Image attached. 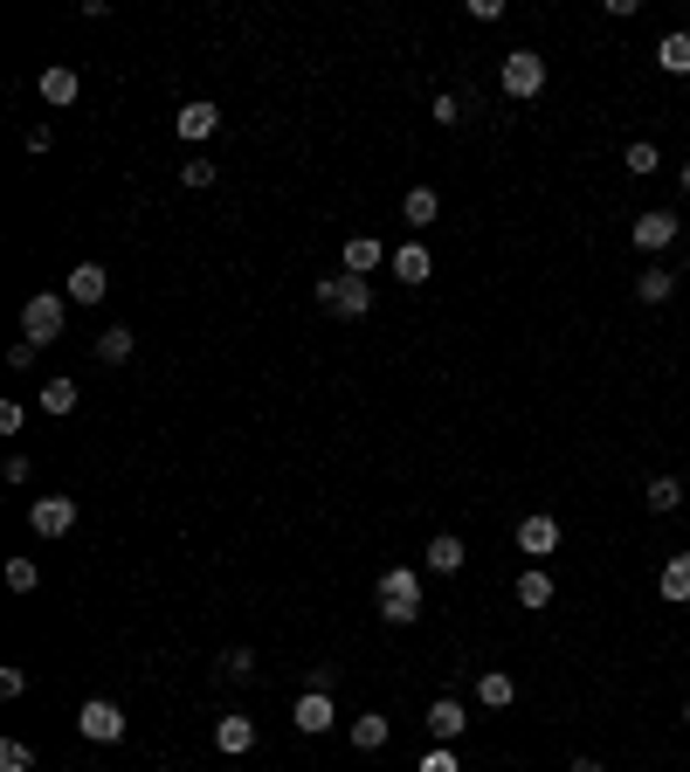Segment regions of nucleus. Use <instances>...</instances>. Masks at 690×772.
Wrapping results in <instances>:
<instances>
[{"mask_svg":"<svg viewBox=\"0 0 690 772\" xmlns=\"http://www.w3.org/2000/svg\"><path fill=\"white\" fill-rule=\"evenodd\" d=\"M373 607H380V621H394V628L422 621V572L415 566H387L380 587H373Z\"/></svg>","mask_w":690,"mask_h":772,"instance_id":"obj_1","label":"nucleus"},{"mask_svg":"<svg viewBox=\"0 0 690 772\" xmlns=\"http://www.w3.org/2000/svg\"><path fill=\"white\" fill-rule=\"evenodd\" d=\"M62 317H70V297H62V290H42V297L21 304V338L28 345H55L62 338Z\"/></svg>","mask_w":690,"mask_h":772,"instance_id":"obj_2","label":"nucleus"},{"mask_svg":"<svg viewBox=\"0 0 690 772\" xmlns=\"http://www.w3.org/2000/svg\"><path fill=\"white\" fill-rule=\"evenodd\" d=\"M318 311H332V317H366L373 311V283L366 276H318Z\"/></svg>","mask_w":690,"mask_h":772,"instance_id":"obj_3","label":"nucleus"},{"mask_svg":"<svg viewBox=\"0 0 690 772\" xmlns=\"http://www.w3.org/2000/svg\"><path fill=\"white\" fill-rule=\"evenodd\" d=\"M497 83H505V96L531 104V96L546 90V55H539V49H511V55H505V70H497Z\"/></svg>","mask_w":690,"mask_h":772,"instance_id":"obj_4","label":"nucleus"},{"mask_svg":"<svg viewBox=\"0 0 690 772\" xmlns=\"http://www.w3.org/2000/svg\"><path fill=\"white\" fill-rule=\"evenodd\" d=\"M629 242H636L642 255H663V248H677V242H683V221H677L670 207H649V214H636Z\"/></svg>","mask_w":690,"mask_h":772,"instance_id":"obj_5","label":"nucleus"},{"mask_svg":"<svg viewBox=\"0 0 690 772\" xmlns=\"http://www.w3.org/2000/svg\"><path fill=\"white\" fill-rule=\"evenodd\" d=\"M28 531L35 538H70L77 531V497H35L28 504Z\"/></svg>","mask_w":690,"mask_h":772,"instance_id":"obj_6","label":"nucleus"},{"mask_svg":"<svg viewBox=\"0 0 690 772\" xmlns=\"http://www.w3.org/2000/svg\"><path fill=\"white\" fill-rule=\"evenodd\" d=\"M77 731L90 738V745H118V738H124V711H118L111 697H90L83 711H77Z\"/></svg>","mask_w":690,"mask_h":772,"instance_id":"obj_7","label":"nucleus"},{"mask_svg":"<svg viewBox=\"0 0 690 772\" xmlns=\"http://www.w3.org/2000/svg\"><path fill=\"white\" fill-rule=\"evenodd\" d=\"M173 132L186 139V145H207L214 132H222V111L207 104V96H194V104H180V118H173Z\"/></svg>","mask_w":690,"mask_h":772,"instance_id":"obj_8","label":"nucleus"},{"mask_svg":"<svg viewBox=\"0 0 690 772\" xmlns=\"http://www.w3.org/2000/svg\"><path fill=\"white\" fill-rule=\"evenodd\" d=\"M332 718H338V711H332V697H325V690H304V697L291 703V724H297L304 738H325Z\"/></svg>","mask_w":690,"mask_h":772,"instance_id":"obj_9","label":"nucleus"},{"mask_svg":"<svg viewBox=\"0 0 690 772\" xmlns=\"http://www.w3.org/2000/svg\"><path fill=\"white\" fill-rule=\"evenodd\" d=\"M518 552H531V566H539L546 552H559V518H546V510H531V518L518 525Z\"/></svg>","mask_w":690,"mask_h":772,"instance_id":"obj_10","label":"nucleus"},{"mask_svg":"<svg viewBox=\"0 0 690 772\" xmlns=\"http://www.w3.org/2000/svg\"><path fill=\"white\" fill-rule=\"evenodd\" d=\"M463 731H469V711H463L456 697H435L428 703V738H435V745H456Z\"/></svg>","mask_w":690,"mask_h":772,"instance_id":"obj_11","label":"nucleus"},{"mask_svg":"<svg viewBox=\"0 0 690 772\" xmlns=\"http://www.w3.org/2000/svg\"><path fill=\"white\" fill-rule=\"evenodd\" d=\"M104 290H111L104 263H77V270H70V283H62V297H70V304H104Z\"/></svg>","mask_w":690,"mask_h":772,"instance_id":"obj_12","label":"nucleus"},{"mask_svg":"<svg viewBox=\"0 0 690 772\" xmlns=\"http://www.w3.org/2000/svg\"><path fill=\"white\" fill-rule=\"evenodd\" d=\"M656 593H663L670 607H690V552H670L663 572H656Z\"/></svg>","mask_w":690,"mask_h":772,"instance_id":"obj_13","label":"nucleus"},{"mask_svg":"<svg viewBox=\"0 0 690 772\" xmlns=\"http://www.w3.org/2000/svg\"><path fill=\"white\" fill-rule=\"evenodd\" d=\"M380 263H394V255L373 242V235H345V276H373Z\"/></svg>","mask_w":690,"mask_h":772,"instance_id":"obj_14","label":"nucleus"},{"mask_svg":"<svg viewBox=\"0 0 690 772\" xmlns=\"http://www.w3.org/2000/svg\"><path fill=\"white\" fill-rule=\"evenodd\" d=\"M463 566H469V545L456 531H435L428 538V572H463Z\"/></svg>","mask_w":690,"mask_h":772,"instance_id":"obj_15","label":"nucleus"},{"mask_svg":"<svg viewBox=\"0 0 690 772\" xmlns=\"http://www.w3.org/2000/svg\"><path fill=\"white\" fill-rule=\"evenodd\" d=\"M387 270H394L400 283H428V276H435V263H428V242H400Z\"/></svg>","mask_w":690,"mask_h":772,"instance_id":"obj_16","label":"nucleus"},{"mask_svg":"<svg viewBox=\"0 0 690 772\" xmlns=\"http://www.w3.org/2000/svg\"><path fill=\"white\" fill-rule=\"evenodd\" d=\"M214 745H222L229 759H242L248 745H256V718H242V711H235V718H222V724H214Z\"/></svg>","mask_w":690,"mask_h":772,"instance_id":"obj_17","label":"nucleus"},{"mask_svg":"<svg viewBox=\"0 0 690 772\" xmlns=\"http://www.w3.org/2000/svg\"><path fill=\"white\" fill-rule=\"evenodd\" d=\"M435 214H443V193H435V186H407V201H400V221H407V228H428Z\"/></svg>","mask_w":690,"mask_h":772,"instance_id":"obj_18","label":"nucleus"},{"mask_svg":"<svg viewBox=\"0 0 690 772\" xmlns=\"http://www.w3.org/2000/svg\"><path fill=\"white\" fill-rule=\"evenodd\" d=\"M656 70H663V77H690V35H683V28H670V35L656 42Z\"/></svg>","mask_w":690,"mask_h":772,"instance_id":"obj_19","label":"nucleus"},{"mask_svg":"<svg viewBox=\"0 0 690 772\" xmlns=\"http://www.w3.org/2000/svg\"><path fill=\"white\" fill-rule=\"evenodd\" d=\"M77 70H70V62H49V70H42V104H77Z\"/></svg>","mask_w":690,"mask_h":772,"instance_id":"obj_20","label":"nucleus"},{"mask_svg":"<svg viewBox=\"0 0 690 772\" xmlns=\"http://www.w3.org/2000/svg\"><path fill=\"white\" fill-rule=\"evenodd\" d=\"M511 697H518V683H511L505 669H484V676H477V703H484V711H505Z\"/></svg>","mask_w":690,"mask_h":772,"instance_id":"obj_21","label":"nucleus"},{"mask_svg":"<svg viewBox=\"0 0 690 772\" xmlns=\"http://www.w3.org/2000/svg\"><path fill=\"white\" fill-rule=\"evenodd\" d=\"M518 607H552V572L546 566H525L518 572Z\"/></svg>","mask_w":690,"mask_h":772,"instance_id":"obj_22","label":"nucleus"},{"mask_svg":"<svg viewBox=\"0 0 690 772\" xmlns=\"http://www.w3.org/2000/svg\"><path fill=\"white\" fill-rule=\"evenodd\" d=\"M387 738H394V724H387L380 711H366V718H353V745H359V752H380V745H387Z\"/></svg>","mask_w":690,"mask_h":772,"instance_id":"obj_23","label":"nucleus"},{"mask_svg":"<svg viewBox=\"0 0 690 772\" xmlns=\"http://www.w3.org/2000/svg\"><path fill=\"white\" fill-rule=\"evenodd\" d=\"M670 290H677V270H656V263H649V270L636 276V297H642V304H670Z\"/></svg>","mask_w":690,"mask_h":772,"instance_id":"obj_24","label":"nucleus"},{"mask_svg":"<svg viewBox=\"0 0 690 772\" xmlns=\"http://www.w3.org/2000/svg\"><path fill=\"white\" fill-rule=\"evenodd\" d=\"M132 345H139L132 325H111V332H98V359L104 366H124V359H132Z\"/></svg>","mask_w":690,"mask_h":772,"instance_id":"obj_25","label":"nucleus"},{"mask_svg":"<svg viewBox=\"0 0 690 772\" xmlns=\"http://www.w3.org/2000/svg\"><path fill=\"white\" fill-rule=\"evenodd\" d=\"M621 166H629L636 180H649V173H663V152H656V139H636L629 152H621Z\"/></svg>","mask_w":690,"mask_h":772,"instance_id":"obj_26","label":"nucleus"},{"mask_svg":"<svg viewBox=\"0 0 690 772\" xmlns=\"http://www.w3.org/2000/svg\"><path fill=\"white\" fill-rule=\"evenodd\" d=\"M642 497H649L656 518H663V510H677V504H683V482H677V476H649V490H642Z\"/></svg>","mask_w":690,"mask_h":772,"instance_id":"obj_27","label":"nucleus"},{"mask_svg":"<svg viewBox=\"0 0 690 772\" xmlns=\"http://www.w3.org/2000/svg\"><path fill=\"white\" fill-rule=\"evenodd\" d=\"M42 414H77V379H42Z\"/></svg>","mask_w":690,"mask_h":772,"instance_id":"obj_28","label":"nucleus"},{"mask_svg":"<svg viewBox=\"0 0 690 772\" xmlns=\"http://www.w3.org/2000/svg\"><path fill=\"white\" fill-rule=\"evenodd\" d=\"M0 772H35V752L21 738H0Z\"/></svg>","mask_w":690,"mask_h":772,"instance_id":"obj_29","label":"nucleus"},{"mask_svg":"<svg viewBox=\"0 0 690 772\" xmlns=\"http://www.w3.org/2000/svg\"><path fill=\"white\" fill-rule=\"evenodd\" d=\"M8 587H14V593H35V587H42V566H35V559H8Z\"/></svg>","mask_w":690,"mask_h":772,"instance_id":"obj_30","label":"nucleus"},{"mask_svg":"<svg viewBox=\"0 0 690 772\" xmlns=\"http://www.w3.org/2000/svg\"><path fill=\"white\" fill-rule=\"evenodd\" d=\"M415 772H463V759H456V752H449V745H428V752H422V765H415Z\"/></svg>","mask_w":690,"mask_h":772,"instance_id":"obj_31","label":"nucleus"},{"mask_svg":"<svg viewBox=\"0 0 690 772\" xmlns=\"http://www.w3.org/2000/svg\"><path fill=\"white\" fill-rule=\"evenodd\" d=\"M428 118H435V124H456V118H463V96H456V90H443V96L428 104Z\"/></svg>","mask_w":690,"mask_h":772,"instance_id":"obj_32","label":"nucleus"},{"mask_svg":"<svg viewBox=\"0 0 690 772\" xmlns=\"http://www.w3.org/2000/svg\"><path fill=\"white\" fill-rule=\"evenodd\" d=\"M222 669H229V676H256V649H242V641H235V649L222 656Z\"/></svg>","mask_w":690,"mask_h":772,"instance_id":"obj_33","label":"nucleus"},{"mask_svg":"<svg viewBox=\"0 0 690 772\" xmlns=\"http://www.w3.org/2000/svg\"><path fill=\"white\" fill-rule=\"evenodd\" d=\"M21 690H28V669H14V662H8V669H0V697H8V703H14Z\"/></svg>","mask_w":690,"mask_h":772,"instance_id":"obj_34","label":"nucleus"},{"mask_svg":"<svg viewBox=\"0 0 690 772\" xmlns=\"http://www.w3.org/2000/svg\"><path fill=\"white\" fill-rule=\"evenodd\" d=\"M180 180H186V186H214V166H207V159H186Z\"/></svg>","mask_w":690,"mask_h":772,"instance_id":"obj_35","label":"nucleus"},{"mask_svg":"<svg viewBox=\"0 0 690 772\" xmlns=\"http://www.w3.org/2000/svg\"><path fill=\"white\" fill-rule=\"evenodd\" d=\"M21 421H28L21 400H0V435H21Z\"/></svg>","mask_w":690,"mask_h":772,"instance_id":"obj_36","label":"nucleus"},{"mask_svg":"<svg viewBox=\"0 0 690 772\" xmlns=\"http://www.w3.org/2000/svg\"><path fill=\"white\" fill-rule=\"evenodd\" d=\"M35 352H42V345H28V338H21V345H8V366H14V373H28V366H35Z\"/></svg>","mask_w":690,"mask_h":772,"instance_id":"obj_37","label":"nucleus"},{"mask_svg":"<svg viewBox=\"0 0 690 772\" xmlns=\"http://www.w3.org/2000/svg\"><path fill=\"white\" fill-rule=\"evenodd\" d=\"M567 772H608V765H601V759H574Z\"/></svg>","mask_w":690,"mask_h":772,"instance_id":"obj_38","label":"nucleus"},{"mask_svg":"<svg viewBox=\"0 0 690 772\" xmlns=\"http://www.w3.org/2000/svg\"><path fill=\"white\" fill-rule=\"evenodd\" d=\"M677 180H683V193H690V159H683V173H677Z\"/></svg>","mask_w":690,"mask_h":772,"instance_id":"obj_39","label":"nucleus"},{"mask_svg":"<svg viewBox=\"0 0 690 772\" xmlns=\"http://www.w3.org/2000/svg\"><path fill=\"white\" fill-rule=\"evenodd\" d=\"M683 724H690V703H683Z\"/></svg>","mask_w":690,"mask_h":772,"instance_id":"obj_40","label":"nucleus"},{"mask_svg":"<svg viewBox=\"0 0 690 772\" xmlns=\"http://www.w3.org/2000/svg\"><path fill=\"white\" fill-rule=\"evenodd\" d=\"M683 242H690V235H683Z\"/></svg>","mask_w":690,"mask_h":772,"instance_id":"obj_41","label":"nucleus"}]
</instances>
